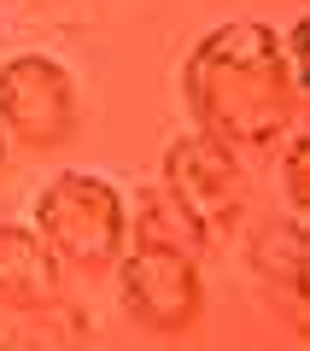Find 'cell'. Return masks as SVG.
I'll return each instance as SVG.
<instances>
[{"mask_svg":"<svg viewBox=\"0 0 310 351\" xmlns=\"http://www.w3.org/2000/svg\"><path fill=\"white\" fill-rule=\"evenodd\" d=\"M275 147H281V199H287V211L310 217V129H293Z\"/></svg>","mask_w":310,"mask_h":351,"instance_id":"cell-8","label":"cell"},{"mask_svg":"<svg viewBox=\"0 0 310 351\" xmlns=\"http://www.w3.org/2000/svg\"><path fill=\"white\" fill-rule=\"evenodd\" d=\"M29 228L64 269H112L129 246V193L99 170H59L36 193Z\"/></svg>","mask_w":310,"mask_h":351,"instance_id":"cell-2","label":"cell"},{"mask_svg":"<svg viewBox=\"0 0 310 351\" xmlns=\"http://www.w3.org/2000/svg\"><path fill=\"white\" fill-rule=\"evenodd\" d=\"M182 100L193 129L228 141L235 152H270L298 129L305 82L263 18H228L205 29L182 59Z\"/></svg>","mask_w":310,"mask_h":351,"instance_id":"cell-1","label":"cell"},{"mask_svg":"<svg viewBox=\"0 0 310 351\" xmlns=\"http://www.w3.org/2000/svg\"><path fill=\"white\" fill-rule=\"evenodd\" d=\"M6 164H12V141L0 135V170H6Z\"/></svg>","mask_w":310,"mask_h":351,"instance_id":"cell-9","label":"cell"},{"mask_svg":"<svg viewBox=\"0 0 310 351\" xmlns=\"http://www.w3.org/2000/svg\"><path fill=\"white\" fill-rule=\"evenodd\" d=\"M64 281V263L41 246L36 228L0 223V299L6 304H53Z\"/></svg>","mask_w":310,"mask_h":351,"instance_id":"cell-7","label":"cell"},{"mask_svg":"<svg viewBox=\"0 0 310 351\" xmlns=\"http://www.w3.org/2000/svg\"><path fill=\"white\" fill-rule=\"evenodd\" d=\"M164 193L170 205L199 228V240L223 234L246 217L252 199V182H246V164L228 141L205 135V129H187L170 152H164Z\"/></svg>","mask_w":310,"mask_h":351,"instance_id":"cell-5","label":"cell"},{"mask_svg":"<svg viewBox=\"0 0 310 351\" xmlns=\"http://www.w3.org/2000/svg\"><path fill=\"white\" fill-rule=\"evenodd\" d=\"M246 269L287 304H305L310 293V228L305 217H270L258 223V234L246 240Z\"/></svg>","mask_w":310,"mask_h":351,"instance_id":"cell-6","label":"cell"},{"mask_svg":"<svg viewBox=\"0 0 310 351\" xmlns=\"http://www.w3.org/2000/svg\"><path fill=\"white\" fill-rule=\"evenodd\" d=\"M82 123V88L71 64L29 47L0 59V135L12 152H59Z\"/></svg>","mask_w":310,"mask_h":351,"instance_id":"cell-3","label":"cell"},{"mask_svg":"<svg viewBox=\"0 0 310 351\" xmlns=\"http://www.w3.org/2000/svg\"><path fill=\"white\" fill-rule=\"evenodd\" d=\"M117 269V299L147 334L182 339L187 328L205 316V276H199V252L182 246H152V240H129Z\"/></svg>","mask_w":310,"mask_h":351,"instance_id":"cell-4","label":"cell"}]
</instances>
